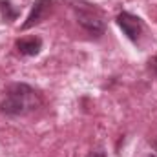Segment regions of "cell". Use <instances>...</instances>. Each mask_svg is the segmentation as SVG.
I'll return each mask as SVG.
<instances>
[{"mask_svg": "<svg viewBox=\"0 0 157 157\" xmlns=\"http://www.w3.org/2000/svg\"><path fill=\"white\" fill-rule=\"evenodd\" d=\"M40 106L39 93L28 84H13L7 88L6 99L0 102V112L11 117L26 115Z\"/></svg>", "mask_w": 157, "mask_h": 157, "instance_id": "1", "label": "cell"}, {"mask_svg": "<svg viewBox=\"0 0 157 157\" xmlns=\"http://www.w3.org/2000/svg\"><path fill=\"white\" fill-rule=\"evenodd\" d=\"M73 7H75V15H77V22L86 31H90L91 35H102L104 33V29H106L104 20L95 7H91L90 4H84V6L77 4Z\"/></svg>", "mask_w": 157, "mask_h": 157, "instance_id": "2", "label": "cell"}, {"mask_svg": "<svg viewBox=\"0 0 157 157\" xmlns=\"http://www.w3.org/2000/svg\"><path fill=\"white\" fill-rule=\"evenodd\" d=\"M117 24H119V28L122 29V33L132 40V42H137L139 37H141V33H143V29H144L143 20H141L139 17L128 13V11L119 13L117 15Z\"/></svg>", "mask_w": 157, "mask_h": 157, "instance_id": "3", "label": "cell"}, {"mask_svg": "<svg viewBox=\"0 0 157 157\" xmlns=\"http://www.w3.org/2000/svg\"><path fill=\"white\" fill-rule=\"evenodd\" d=\"M51 9H53V0H37L31 7V13L26 18V22L22 24V29H29V28L40 24L51 13Z\"/></svg>", "mask_w": 157, "mask_h": 157, "instance_id": "4", "label": "cell"}, {"mask_svg": "<svg viewBox=\"0 0 157 157\" xmlns=\"http://www.w3.org/2000/svg\"><path fill=\"white\" fill-rule=\"evenodd\" d=\"M17 49H18V53H22V55L35 57V55H39L40 49H42V40H40L39 37L20 39V40H17Z\"/></svg>", "mask_w": 157, "mask_h": 157, "instance_id": "5", "label": "cell"}, {"mask_svg": "<svg viewBox=\"0 0 157 157\" xmlns=\"http://www.w3.org/2000/svg\"><path fill=\"white\" fill-rule=\"evenodd\" d=\"M0 11H2V17L6 22H13L18 17V9L9 0H0Z\"/></svg>", "mask_w": 157, "mask_h": 157, "instance_id": "6", "label": "cell"}, {"mask_svg": "<svg viewBox=\"0 0 157 157\" xmlns=\"http://www.w3.org/2000/svg\"><path fill=\"white\" fill-rule=\"evenodd\" d=\"M148 68H150V71L157 77V55H155V57H152V59L148 60Z\"/></svg>", "mask_w": 157, "mask_h": 157, "instance_id": "7", "label": "cell"}, {"mask_svg": "<svg viewBox=\"0 0 157 157\" xmlns=\"http://www.w3.org/2000/svg\"><path fill=\"white\" fill-rule=\"evenodd\" d=\"M88 157H106V154H104V150H91Z\"/></svg>", "mask_w": 157, "mask_h": 157, "instance_id": "8", "label": "cell"}, {"mask_svg": "<svg viewBox=\"0 0 157 157\" xmlns=\"http://www.w3.org/2000/svg\"><path fill=\"white\" fill-rule=\"evenodd\" d=\"M154 148H155V150H157V141H155V143H154Z\"/></svg>", "mask_w": 157, "mask_h": 157, "instance_id": "9", "label": "cell"}]
</instances>
